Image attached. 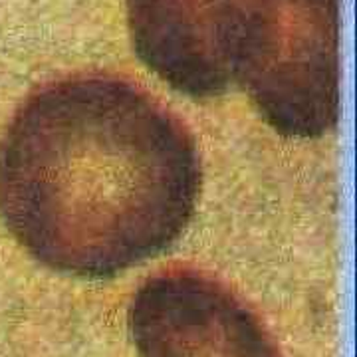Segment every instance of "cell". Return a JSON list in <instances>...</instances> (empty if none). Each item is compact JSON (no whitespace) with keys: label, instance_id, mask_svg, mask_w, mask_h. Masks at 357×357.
I'll list each match as a JSON object with an SVG mask.
<instances>
[{"label":"cell","instance_id":"cell-1","mask_svg":"<svg viewBox=\"0 0 357 357\" xmlns=\"http://www.w3.org/2000/svg\"><path fill=\"white\" fill-rule=\"evenodd\" d=\"M201 187L191 129L119 74L34 89L0 137V218L66 274L112 276L163 252L191 225Z\"/></svg>","mask_w":357,"mask_h":357},{"label":"cell","instance_id":"cell-2","mask_svg":"<svg viewBox=\"0 0 357 357\" xmlns=\"http://www.w3.org/2000/svg\"><path fill=\"white\" fill-rule=\"evenodd\" d=\"M143 64L192 100L238 86L284 137L340 119V0H126Z\"/></svg>","mask_w":357,"mask_h":357},{"label":"cell","instance_id":"cell-3","mask_svg":"<svg viewBox=\"0 0 357 357\" xmlns=\"http://www.w3.org/2000/svg\"><path fill=\"white\" fill-rule=\"evenodd\" d=\"M131 328L141 357H280L243 302L197 270L173 268L139 288Z\"/></svg>","mask_w":357,"mask_h":357}]
</instances>
